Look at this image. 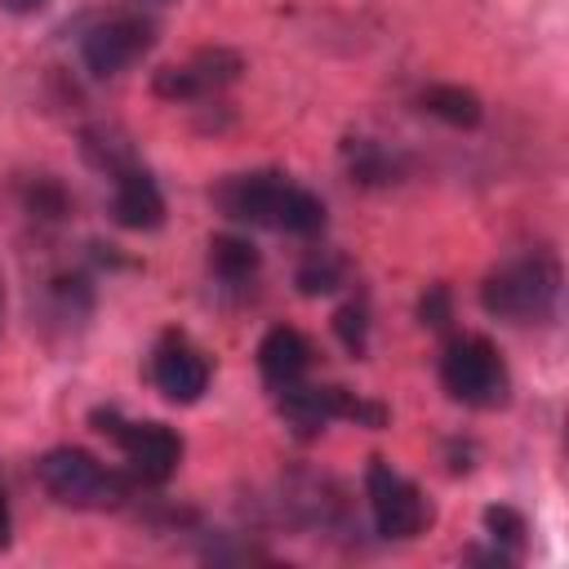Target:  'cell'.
Returning <instances> with one entry per match:
<instances>
[{
  "label": "cell",
  "instance_id": "obj_1",
  "mask_svg": "<svg viewBox=\"0 0 569 569\" xmlns=\"http://www.w3.org/2000/svg\"><path fill=\"white\" fill-rule=\"evenodd\" d=\"M560 284H565V271L556 253L533 249V253L507 258L485 276L480 307L507 325H547L560 307Z\"/></svg>",
  "mask_w": 569,
  "mask_h": 569
},
{
  "label": "cell",
  "instance_id": "obj_2",
  "mask_svg": "<svg viewBox=\"0 0 569 569\" xmlns=\"http://www.w3.org/2000/svg\"><path fill=\"white\" fill-rule=\"evenodd\" d=\"M440 387L458 405L498 409V405H507L511 378H507V365H502V356L489 338L462 333L440 351Z\"/></svg>",
  "mask_w": 569,
  "mask_h": 569
},
{
  "label": "cell",
  "instance_id": "obj_3",
  "mask_svg": "<svg viewBox=\"0 0 569 569\" xmlns=\"http://www.w3.org/2000/svg\"><path fill=\"white\" fill-rule=\"evenodd\" d=\"M36 480L58 507H116L129 493L124 476L107 471L89 449H76V445L49 449L36 462Z\"/></svg>",
  "mask_w": 569,
  "mask_h": 569
},
{
  "label": "cell",
  "instance_id": "obj_4",
  "mask_svg": "<svg viewBox=\"0 0 569 569\" xmlns=\"http://www.w3.org/2000/svg\"><path fill=\"white\" fill-rule=\"evenodd\" d=\"M365 498H369V516H373V529L391 542H405V538H418L427 525H431V502L422 498V489L400 476L387 458H369L365 467Z\"/></svg>",
  "mask_w": 569,
  "mask_h": 569
},
{
  "label": "cell",
  "instance_id": "obj_5",
  "mask_svg": "<svg viewBox=\"0 0 569 569\" xmlns=\"http://www.w3.org/2000/svg\"><path fill=\"white\" fill-rule=\"evenodd\" d=\"M93 427L124 449L133 476L147 485H164L182 462V436L164 422H129L116 409H93Z\"/></svg>",
  "mask_w": 569,
  "mask_h": 569
},
{
  "label": "cell",
  "instance_id": "obj_6",
  "mask_svg": "<svg viewBox=\"0 0 569 569\" xmlns=\"http://www.w3.org/2000/svg\"><path fill=\"white\" fill-rule=\"evenodd\" d=\"M151 40H156V27L142 13H116V18L93 22L80 36V62L89 67V76L107 80V76H120L124 67H133L151 49Z\"/></svg>",
  "mask_w": 569,
  "mask_h": 569
},
{
  "label": "cell",
  "instance_id": "obj_7",
  "mask_svg": "<svg viewBox=\"0 0 569 569\" xmlns=\"http://www.w3.org/2000/svg\"><path fill=\"white\" fill-rule=\"evenodd\" d=\"M240 71H244V58H240L236 49L213 44V49H196V53H191L187 62H178V67H160L156 80H151V89H156V98H164V102H196V98H209V93L236 84Z\"/></svg>",
  "mask_w": 569,
  "mask_h": 569
},
{
  "label": "cell",
  "instance_id": "obj_8",
  "mask_svg": "<svg viewBox=\"0 0 569 569\" xmlns=\"http://www.w3.org/2000/svg\"><path fill=\"white\" fill-rule=\"evenodd\" d=\"M289 178L276 173V169H258V173H236L218 187V209L231 218V222H249V227H271L276 231V209H280V196H284Z\"/></svg>",
  "mask_w": 569,
  "mask_h": 569
},
{
  "label": "cell",
  "instance_id": "obj_9",
  "mask_svg": "<svg viewBox=\"0 0 569 569\" xmlns=\"http://www.w3.org/2000/svg\"><path fill=\"white\" fill-rule=\"evenodd\" d=\"M151 382L164 400L173 405H196L204 391H209V360L178 333H169L160 347H156V360H151Z\"/></svg>",
  "mask_w": 569,
  "mask_h": 569
},
{
  "label": "cell",
  "instance_id": "obj_10",
  "mask_svg": "<svg viewBox=\"0 0 569 569\" xmlns=\"http://www.w3.org/2000/svg\"><path fill=\"white\" fill-rule=\"evenodd\" d=\"M111 218L124 231H156L164 222V191L142 164H129L111 178Z\"/></svg>",
  "mask_w": 569,
  "mask_h": 569
},
{
  "label": "cell",
  "instance_id": "obj_11",
  "mask_svg": "<svg viewBox=\"0 0 569 569\" xmlns=\"http://www.w3.org/2000/svg\"><path fill=\"white\" fill-rule=\"evenodd\" d=\"M311 369V342L293 329V325H276L262 333L258 342V373L271 391H284L293 382H302Z\"/></svg>",
  "mask_w": 569,
  "mask_h": 569
},
{
  "label": "cell",
  "instance_id": "obj_12",
  "mask_svg": "<svg viewBox=\"0 0 569 569\" xmlns=\"http://www.w3.org/2000/svg\"><path fill=\"white\" fill-rule=\"evenodd\" d=\"M342 156H347L351 182H360V187H387V182H400V173H405L400 156L387 151V147L373 142V138H351V142L342 147Z\"/></svg>",
  "mask_w": 569,
  "mask_h": 569
},
{
  "label": "cell",
  "instance_id": "obj_13",
  "mask_svg": "<svg viewBox=\"0 0 569 569\" xmlns=\"http://www.w3.org/2000/svg\"><path fill=\"white\" fill-rule=\"evenodd\" d=\"M418 102H422L427 116H436V120H445L453 129H476L485 120V102L462 84H427L418 93Z\"/></svg>",
  "mask_w": 569,
  "mask_h": 569
},
{
  "label": "cell",
  "instance_id": "obj_14",
  "mask_svg": "<svg viewBox=\"0 0 569 569\" xmlns=\"http://www.w3.org/2000/svg\"><path fill=\"white\" fill-rule=\"evenodd\" d=\"M320 227H325V204H320V196H311L307 187L289 182L284 196H280V209H276V231L316 236Z\"/></svg>",
  "mask_w": 569,
  "mask_h": 569
},
{
  "label": "cell",
  "instance_id": "obj_15",
  "mask_svg": "<svg viewBox=\"0 0 569 569\" xmlns=\"http://www.w3.org/2000/svg\"><path fill=\"white\" fill-rule=\"evenodd\" d=\"M258 249L244 240V236H213L209 240V267H213V276L218 280H227V284H240V280H249L253 271H258Z\"/></svg>",
  "mask_w": 569,
  "mask_h": 569
},
{
  "label": "cell",
  "instance_id": "obj_16",
  "mask_svg": "<svg viewBox=\"0 0 569 569\" xmlns=\"http://www.w3.org/2000/svg\"><path fill=\"white\" fill-rule=\"evenodd\" d=\"M80 151H84V160H89L93 169H102L107 178H116L120 169L138 164V160H133V147H129L116 129H107V124L84 129V133H80Z\"/></svg>",
  "mask_w": 569,
  "mask_h": 569
},
{
  "label": "cell",
  "instance_id": "obj_17",
  "mask_svg": "<svg viewBox=\"0 0 569 569\" xmlns=\"http://www.w3.org/2000/svg\"><path fill=\"white\" fill-rule=\"evenodd\" d=\"M485 533H489V542H493V547H502L511 560H520V556H525L529 525H525V516H520L516 507H502V502L485 507Z\"/></svg>",
  "mask_w": 569,
  "mask_h": 569
},
{
  "label": "cell",
  "instance_id": "obj_18",
  "mask_svg": "<svg viewBox=\"0 0 569 569\" xmlns=\"http://www.w3.org/2000/svg\"><path fill=\"white\" fill-rule=\"evenodd\" d=\"M333 333H338V342H342L351 356H365V347H369V307H365L360 298L347 302V307H338Z\"/></svg>",
  "mask_w": 569,
  "mask_h": 569
},
{
  "label": "cell",
  "instance_id": "obj_19",
  "mask_svg": "<svg viewBox=\"0 0 569 569\" xmlns=\"http://www.w3.org/2000/svg\"><path fill=\"white\" fill-rule=\"evenodd\" d=\"M342 276H347V267L338 258H311L298 267V289L307 298H320V293H333L342 284Z\"/></svg>",
  "mask_w": 569,
  "mask_h": 569
},
{
  "label": "cell",
  "instance_id": "obj_20",
  "mask_svg": "<svg viewBox=\"0 0 569 569\" xmlns=\"http://www.w3.org/2000/svg\"><path fill=\"white\" fill-rule=\"evenodd\" d=\"M27 209L36 218H62L67 213V191L53 182V178H40L31 191H27Z\"/></svg>",
  "mask_w": 569,
  "mask_h": 569
},
{
  "label": "cell",
  "instance_id": "obj_21",
  "mask_svg": "<svg viewBox=\"0 0 569 569\" xmlns=\"http://www.w3.org/2000/svg\"><path fill=\"white\" fill-rule=\"evenodd\" d=\"M449 289L445 284H431L427 293H422V302H418V320L427 325V329H445L449 325Z\"/></svg>",
  "mask_w": 569,
  "mask_h": 569
},
{
  "label": "cell",
  "instance_id": "obj_22",
  "mask_svg": "<svg viewBox=\"0 0 569 569\" xmlns=\"http://www.w3.org/2000/svg\"><path fill=\"white\" fill-rule=\"evenodd\" d=\"M13 542V511H9V498H4V485H0V547Z\"/></svg>",
  "mask_w": 569,
  "mask_h": 569
},
{
  "label": "cell",
  "instance_id": "obj_23",
  "mask_svg": "<svg viewBox=\"0 0 569 569\" xmlns=\"http://www.w3.org/2000/svg\"><path fill=\"white\" fill-rule=\"evenodd\" d=\"M49 0H0V9H9V13H36V9H44Z\"/></svg>",
  "mask_w": 569,
  "mask_h": 569
},
{
  "label": "cell",
  "instance_id": "obj_24",
  "mask_svg": "<svg viewBox=\"0 0 569 569\" xmlns=\"http://www.w3.org/2000/svg\"><path fill=\"white\" fill-rule=\"evenodd\" d=\"M138 4H169V0H138Z\"/></svg>",
  "mask_w": 569,
  "mask_h": 569
}]
</instances>
